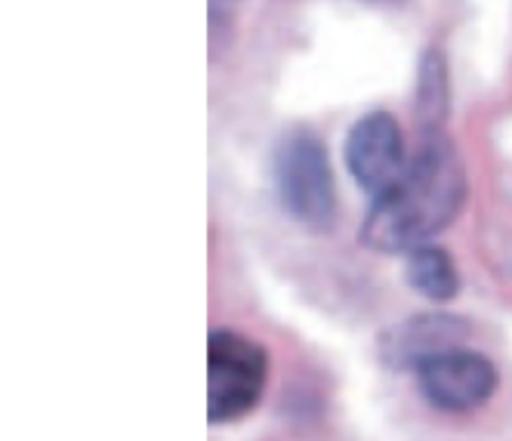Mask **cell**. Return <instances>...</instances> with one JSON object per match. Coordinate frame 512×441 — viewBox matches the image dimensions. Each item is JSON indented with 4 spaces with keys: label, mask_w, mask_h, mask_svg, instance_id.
<instances>
[{
    "label": "cell",
    "mask_w": 512,
    "mask_h": 441,
    "mask_svg": "<svg viewBox=\"0 0 512 441\" xmlns=\"http://www.w3.org/2000/svg\"><path fill=\"white\" fill-rule=\"evenodd\" d=\"M466 201V170L454 142L442 133H423L420 149L395 186L371 201L361 241L383 253H411L442 235Z\"/></svg>",
    "instance_id": "cell-1"
},
{
    "label": "cell",
    "mask_w": 512,
    "mask_h": 441,
    "mask_svg": "<svg viewBox=\"0 0 512 441\" xmlns=\"http://www.w3.org/2000/svg\"><path fill=\"white\" fill-rule=\"evenodd\" d=\"M272 186L284 213L300 226L324 232L337 223V179L315 130L294 127L275 142Z\"/></svg>",
    "instance_id": "cell-2"
},
{
    "label": "cell",
    "mask_w": 512,
    "mask_h": 441,
    "mask_svg": "<svg viewBox=\"0 0 512 441\" xmlns=\"http://www.w3.org/2000/svg\"><path fill=\"white\" fill-rule=\"evenodd\" d=\"M269 358L260 343L219 327L207 340V417L213 426L244 420L263 398Z\"/></svg>",
    "instance_id": "cell-3"
},
{
    "label": "cell",
    "mask_w": 512,
    "mask_h": 441,
    "mask_svg": "<svg viewBox=\"0 0 512 441\" xmlns=\"http://www.w3.org/2000/svg\"><path fill=\"white\" fill-rule=\"evenodd\" d=\"M414 377L423 398L445 414H472L497 392V367L466 346L426 358Z\"/></svg>",
    "instance_id": "cell-4"
},
{
    "label": "cell",
    "mask_w": 512,
    "mask_h": 441,
    "mask_svg": "<svg viewBox=\"0 0 512 441\" xmlns=\"http://www.w3.org/2000/svg\"><path fill=\"white\" fill-rule=\"evenodd\" d=\"M346 167L371 201L395 186V179L408 167L405 133L395 115L368 112L352 124L346 133Z\"/></svg>",
    "instance_id": "cell-5"
},
{
    "label": "cell",
    "mask_w": 512,
    "mask_h": 441,
    "mask_svg": "<svg viewBox=\"0 0 512 441\" xmlns=\"http://www.w3.org/2000/svg\"><path fill=\"white\" fill-rule=\"evenodd\" d=\"M466 340H469V327L463 318L432 312V315H414L408 321L389 327L383 334L380 349H383L386 364L417 371L426 358L448 352V349H460Z\"/></svg>",
    "instance_id": "cell-6"
},
{
    "label": "cell",
    "mask_w": 512,
    "mask_h": 441,
    "mask_svg": "<svg viewBox=\"0 0 512 441\" xmlns=\"http://www.w3.org/2000/svg\"><path fill=\"white\" fill-rule=\"evenodd\" d=\"M451 112V78L448 59L438 47H426L417 68V90H414V115L423 133H438Z\"/></svg>",
    "instance_id": "cell-7"
},
{
    "label": "cell",
    "mask_w": 512,
    "mask_h": 441,
    "mask_svg": "<svg viewBox=\"0 0 512 441\" xmlns=\"http://www.w3.org/2000/svg\"><path fill=\"white\" fill-rule=\"evenodd\" d=\"M405 275L408 284L420 293V297L432 300V303H448L457 297L460 290V272L454 256L438 247V244H420L411 253H405Z\"/></svg>",
    "instance_id": "cell-8"
}]
</instances>
